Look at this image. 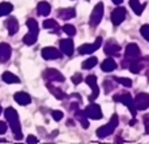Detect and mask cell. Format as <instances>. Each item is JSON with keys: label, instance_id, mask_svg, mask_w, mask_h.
Returning <instances> with one entry per match:
<instances>
[{"label": "cell", "instance_id": "cell-21", "mask_svg": "<svg viewBox=\"0 0 149 144\" xmlns=\"http://www.w3.org/2000/svg\"><path fill=\"white\" fill-rule=\"evenodd\" d=\"M115 68H116V63L111 57L105 59L102 62V64H101V70L103 72H113V71H115Z\"/></svg>", "mask_w": 149, "mask_h": 144}, {"label": "cell", "instance_id": "cell-27", "mask_svg": "<svg viewBox=\"0 0 149 144\" xmlns=\"http://www.w3.org/2000/svg\"><path fill=\"white\" fill-rule=\"evenodd\" d=\"M12 10H13V5L10 3H7V1L0 3V17L9 15Z\"/></svg>", "mask_w": 149, "mask_h": 144}, {"label": "cell", "instance_id": "cell-36", "mask_svg": "<svg viewBox=\"0 0 149 144\" xmlns=\"http://www.w3.org/2000/svg\"><path fill=\"white\" fill-rule=\"evenodd\" d=\"M143 122H144V127H145V132L149 135V114L147 115H144V118H143Z\"/></svg>", "mask_w": 149, "mask_h": 144}, {"label": "cell", "instance_id": "cell-32", "mask_svg": "<svg viewBox=\"0 0 149 144\" xmlns=\"http://www.w3.org/2000/svg\"><path fill=\"white\" fill-rule=\"evenodd\" d=\"M140 33H141V36L149 42V24H145V25L141 26V29H140Z\"/></svg>", "mask_w": 149, "mask_h": 144}, {"label": "cell", "instance_id": "cell-26", "mask_svg": "<svg viewBox=\"0 0 149 144\" xmlns=\"http://www.w3.org/2000/svg\"><path fill=\"white\" fill-rule=\"evenodd\" d=\"M1 77L7 84H18V82H20V79H18L16 75L10 73V72H4Z\"/></svg>", "mask_w": 149, "mask_h": 144}, {"label": "cell", "instance_id": "cell-20", "mask_svg": "<svg viewBox=\"0 0 149 144\" xmlns=\"http://www.w3.org/2000/svg\"><path fill=\"white\" fill-rule=\"evenodd\" d=\"M5 25H7V29H8V33H9V36H15L16 33H17L18 30V21L16 17H9L7 20V22H5Z\"/></svg>", "mask_w": 149, "mask_h": 144}, {"label": "cell", "instance_id": "cell-33", "mask_svg": "<svg viewBox=\"0 0 149 144\" xmlns=\"http://www.w3.org/2000/svg\"><path fill=\"white\" fill-rule=\"evenodd\" d=\"M103 87H105L106 93H109V92H111V90L115 88V85L113 84V81H111V80H105V82H103Z\"/></svg>", "mask_w": 149, "mask_h": 144}, {"label": "cell", "instance_id": "cell-5", "mask_svg": "<svg viewBox=\"0 0 149 144\" xmlns=\"http://www.w3.org/2000/svg\"><path fill=\"white\" fill-rule=\"evenodd\" d=\"M122 66L127 67L132 73H139L144 68V64H143L140 58H136V59H127V58H124V60L122 62Z\"/></svg>", "mask_w": 149, "mask_h": 144}, {"label": "cell", "instance_id": "cell-18", "mask_svg": "<svg viewBox=\"0 0 149 144\" xmlns=\"http://www.w3.org/2000/svg\"><path fill=\"white\" fill-rule=\"evenodd\" d=\"M73 111H74V118L81 123L82 129H88V127H89V122H88V117H86V114H85V111L80 110L79 108L74 109Z\"/></svg>", "mask_w": 149, "mask_h": 144}, {"label": "cell", "instance_id": "cell-16", "mask_svg": "<svg viewBox=\"0 0 149 144\" xmlns=\"http://www.w3.org/2000/svg\"><path fill=\"white\" fill-rule=\"evenodd\" d=\"M56 15L62 20H71L76 16V10H74V8H62L56 12Z\"/></svg>", "mask_w": 149, "mask_h": 144}, {"label": "cell", "instance_id": "cell-8", "mask_svg": "<svg viewBox=\"0 0 149 144\" xmlns=\"http://www.w3.org/2000/svg\"><path fill=\"white\" fill-rule=\"evenodd\" d=\"M85 114H86L88 118L90 119H94V121H98V119H102L103 114H102V110H101L100 105H97V103L92 102L90 105H88L86 108H85Z\"/></svg>", "mask_w": 149, "mask_h": 144}, {"label": "cell", "instance_id": "cell-37", "mask_svg": "<svg viewBox=\"0 0 149 144\" xmlns=\"http://www.w3.org/2000/svg\"><path fill=\"white\" fill-rule=\"evenodd\" d=\"M7 129H8L7 123H5V122H1V121H0V135L4 134V132L7 131Z\"/></svg>", "mask_w": 149, "mask_h": 144}, {"label": "cell", "instance_id": "cell-31", "mask_svg": "<svg viewBox=\"0 0 149 144\" xmlns=\"http://www.w3.org/2000/svg\"><path fill=\"white\" fill-rule=\"evenodd\" d=\"M62 29H63V31H64L67 36H70V37H73L74 34H76V29H74V26L71 25V24H65Z\"/></svg>", "mask_w": 149, "mask_h": 144}, {"label": "cell", "instance_id": "cell-9", "mask_svg": "<svg viewBox=\"0 0 149 144\" xmlns=\"http://www.w3.org/2000/svg\"><path fill=\"white\" fill-rule=\"evenodd\" d=\"M85 82H86L90 87V89H92V94L89 96V101L93 102V101L100 96V88H98V84H97V77H95L94 75H89V76L85 77Z\"/></svg>", "mask_w": 149, "mask_h": 144}, {"label": "cell", "instance_id": "cell-34", "mask_svg": "<svg viewBox=\"0 0 149 144\" xmlns=\"http://www.w3.org/2000/svg\"><path fill=\"white\" fill-rule=\"evenodd\" d=\"M51 115L55 121H62V118H63V113L60 110H52Z\"/></svg>", "mask_w": 149, "mask_h": 144}, {"label": "cell", "instance_id": "cell-41", "mask_svg": "<svg viewBox=\"0 0 149 144\" xmlns=\"http://www.w3.org/2000/svg\"><path fill=\"white\" fill-rule=\"evenodd\" d=\"M144 60H147V62H149V57H147V58H144Z\"/></svg>", "mask_w": 149, "mask_h": 144}, {"label": "cell", "instance_id": "cell-3", "mask_svg": "<svg viewBox=\"0 0 149 144\" xmlns=\"http://www.w3.org/2000/svg\"><path fill=\"white\" fill-rule=\"evenodd\" d=\"M114 101H115V102H120V103H123L124 106H127V108L130 109V111H131L132 117H134V118L136 117V106H135V102H134V100H132L130 93L115 94L114 96Z\"/></svg>", "mask_w": 149, "mask_h": 144}, {"label": "cell", "instance_id": "cell-10", "mask_svg": "<svg viewBox=\"0 0 149 144\" xmlns=\"http://www.w3.org/2000/svg\"><path fill=\"white\" fill-rule=\"evenodd\" d=\"M103 51H105L106 55H109V57H111V58L119 57V54H120V46H119V43L115 39H109L105 43Z\"/></svg>", "mask_w": 149, "mask_h": 144}, {"label": "cell", "instance_id": "cell-14", "mask_svg": "<svg viewBox=\"0 0 149 144\" xmlns=\"http://www.w3.org/2000/svg\"><path fill=\"white\" fill-rule=\"evenodd\" d=\"M60 50H62L63 54H65L67 57H71L74 51V45H73V41L71 38H67V39H62L60 41Z\"/></svg>", "mask_w": 149, "mask_h": 144}, {"label": "cell", "instance_id": "cell-23", "mask_svg": "<svg viewBox=\"0 0 149 144\" xmlns=\"http://www.w3.org/2000/svg\"><path fill=\"white\" fill-rule=\"evenodd\" d=\"M26 25H28V28H29V33L33 34V36H36V37H38L39 26H38V22H37L34 18H28Z\"/></svg>", "mask_w": 149, "mask_h": 144}, {"label": "cell", "instance_id": "cell-13", "mask_svg": "<svg viewBox=\"0 0 149 144\" xmlns=\"http://www.w3.org/2000/svg\"><path fill=\"white\" fill-rule=\"evenodd\" d=\"M42 57L46 60H54V59H59L62 58V51L55 47H45L42 50Z\"/></svg>", "mask_w": 149, "mask_h": 144}, {"label": "cell", "instance_id": "cell-12", "mask_svg": "<svg viewBox=\"0 0 149 144\" xmlns=\"http://www.w3.org/2000/svg\"><path fill=\"white\" fill-rule=\"evenodd\" d=\"M126 15H127L126 8H123V7L115 8V9L113 10V13H111V22H113L115 26H119L124 21Z\"/></svg>", "mask_w": 149, "mask_h": 144}, {"label": "cell", "instance_id": "cell-19", "mask_svg": "<svg viewBox=\"0 0 149 144\" xmlns=\"http://www.w3.org/2000/svg\"><path fill=\"white\" fill-rule=\"evenodd\" d=\"M15 101L21 106H25V105H29L31 102V98L28 93L25 92H17L15 94Z\"/></svg>", "mask_w": 149, "mask_h": 144}, {"label": "cell", "instance_id": "cell-30", "mask_svg": "<svg viewBox=\"0 0 149 144\" xmlns=\"http://www.w3.org/2000/svg\"><path fill=\"white\" fill-rule=\"evenodd\" d=\"M113 80H115L118 84H122L123 87H127V88H131L132 87V80L131 79H127V77H113Z\"/></svg>", "mask_w": 149, "mask_h": 144}, {"label": "cell", "instance_id": "cell-4", "mask_svg": "<svg viewBox=\"0 0 149 144\" xmlns=\"http://www.w3.org/2000/svg\"><path fill=\"white\" fill-rule=\"evenodd\" d=\"M102 17H103V4L102 3H98V4L94 7V9H93L92 15H90V18H89L90 26H92V28L98 26V24L101 22Z\"/></svg>", "mask_w": 149, "mask_h": 144}, {"label": "cell", "instance_id": "cell-28", "mask_svg": "<svg viewBox=\"0 0 149 144\" xmlns=\"http://www.w3.org/2000/svg\"><path fill=\"white\" fill-rule=\"evenodd\" d=\"M97 63H98L97 58L92 57V58H89V59L84 60V62H82V64H81V67L84 68V70H92L93 67H95V66H97Z\"/></svg>", "mask_w": 149, "mask_h": 144}, {"label": "cell", "instance_id": "cell-15", "mask_svg": "<svg viewBox=\"0 0 149 144\" xmlns=\"http://www.w3.org/2000/svg\"><path fill=\"white\" fill-rule=\"evenodd\" d=\"M126 58L127 59H136V58H140V49L136 43H128L127 45Z\"/></svg>", "mask_w": 149, "mask_h": 144}, {"label": "cell", "instance_id": "cell-40", "mask_svg": "<svg viewBox=\"0 0 149 144\" xmlns=\"http://www.w3.org/2000/svg\"><path fill=\"white\" fill-rule=\"evenodd\" d=\"M147 77H148V80H149V70L147 71Z\"/></svg>", "mask_w": 149, "mask_h": 144}, {"label": "cell", "instance_id": "cell-2", "mask_svg": "<svg viewBox=\"0 0 149 144\" xmlns=\"http://www.w3.org/2000/svg\"><path fill=\"white\" fill-rule=\"evenodd\" d=\"M118 123H119L118 115H116V114H113V117H111L110 122H109L107 124H103V126H101L100 129L95 131V134H97L98 138H101V139H105L106 136H109V135L114 134L115 129L118 127Z\"/></svg>", "mask_w": 149, "mask_h": 144}, {"label": "cell", "instance_id": "cell-6", "mask_svg": "<svg viewBox=\"0 0 149 144\" xmlns=\"http://www.w3.org/2000/svg\"><path fill=\"white\" fill-rule=\"evenodd\" d=\"M43 79L47 80V81L51 82H63L64 81V76L62 75V72H59L55 68H47L43 72Z\"/></svg>", "mask_w": 149, "mask_h": 144}, {"label": "cell", "instance_id": "cell-22", "mask_svg": "<svg viewBox=\"0 0 149 144\" xmlns=\"http://www.w3.org/2000/svg\"><path fill=\"white\" fill-rule=\"evenodd\" d=\"M37 12H38L39 16H49L50 12H51V5L49 4L47 1H41L38 3V5H37Z\"/></svg>", "mask_w": 149, "mask_h": 144}, {"label": "cell", "instance_id": "cell-1", "mask_svg": "<svg viewBox=\"0 0 149 144\" xmlns=\"http://www.w3.org/2000/svg\"><path fill=\"white\" fill-rule=\"evenodd\" d=\"M4 115L5 119L9 123V127L12 130L13 135H15L16 140H21L22 139V132H21V126H20V121H18V114L17 111L13 108H7L4 110Z\"/></svg>", "mask_w": 149, "mask_h": 144}, {"label": "cell", "instance_id": "cell-35", "mask_svg": "<svg viewBox=\"0 0 149 144\" xmlns=\"http://www.w3.org/2000/svg\"><path fill=\"white\" fill-rule=\"evenodd\" d=\"M72 81H73L74 85L80 84V82L82 81V75H81V73H74L73 76H72Z\"/></svg>", "mask_w": 149, "mask_h": 144}, {"label": "cell", "instance_id": "cell-11", "mask_svg": "<svg viewBox=\"0 0 149 144\" xmlns=\"http://www.w3.org/2000/svg\"><path fill=\"white\" fill-rule=\"evenodd\" d=\"M134 102H135V106H136V110H147L149 108V94L144 92L139 93L135 97Z\"/></svg>", "mask_w": 149, "mask_h": 144}, {"label": "cell", "instance_id": "cell-39", "mask_svg": "<svg viewBox=\"0 0 149 144\" xmlns=\"http://www.w3.org/2000/svg\"><path fill=\"white\" fill-rule=\"evenodd\" d=\"M111 1H113V3H114V4L119 5V4H122V3H123V0H111Z\"/></svg>", "mask_w": 149, "mask_h": 144}, {"label": "cell", "instance_id": "cell-17", "mask_svg": "<svg viewBox=\"0 0 149 144\" xmlns=\"http://www.w3.org/2000/svg\"><path fill=\"white\" fill-rule=\"evenodd\" d=\"M12 54V49L8 43H0V62L5 63L10 58Z\"/></svg>", "mask_w": 149, "mask_h": 144}, {"label": "cell", "instance_id": "cell-24", "mask_svg": "<svg viewBox=\"0 0 149 144\" xmlns=\"http://www.w3.org/2000/svg\"><path fill=\"white\" fill-rule=\"evenodd\" d=\"M47 88H49V90L51 92V94L54 96V97H56L58 100H63V98H65V93L63 92L62 89H59V88L51 85L50 82H47Z\"/></svg>", "mask_w": 149, "mask_h": 144}, {"label": "cell", "instance_id": "cell-7", "mask_svg": "<svg viewBox=\"0 0 149 144\" xmlns=\"http://www.w3.org/2000/svg\"><path fill=\"white\" fill-rule=\"evenodd\" d=\"M101 45H102V38L98 37V38H95V41L93 42V43L81 45L77 50H79V52L81 55H86V54H92V52H94L95 50H98L101 47Z\"/></svg>", "mask_w": 149, "mask_h": 144}, {"label": "cell", "instance_id": "cell-25", "mask_svg": "<svg viewBox=\"0 0 149 144\" xmlns=\"http://www.w3.org/2000/svg\"><path fill=\"white\" fill-rule=\"evenodd\" d=\"M130 7L132 8V10L137 16H140L143 13V10H144L145 4H140V0H130Z\"/></svg>", "mask_w": 149, "mask_h": 144}, {"label": "cell", "instance_id": "cell-38", "mask_svg": "<svg viewBox=\"0 0 149 144\" xmlns=\"http://www.w3.org/2000/svg\"><path fill=\"white\" fill-rule=\"evenodd\" d=\"M26 142L28 143H38V139H37L36 136H33V135H29V136L26 138Z\"/></svg>", "mask_w": 149, "mask_h": 144}, {"label": "cell", "instance_id": "cell-42", "mask_svg": "<svg viewBox=\"0 0 149 144\" xmlns=\"http://www.w3.org/2000/svg\"><path fill=\"white\" fill-rule=\"evenodd\" d=\"M1 111H3V109H1V106H0V114H1Z\"/></svg>", "mask_w": 149, "mask_h": 144}, {"label": "cell", "instance_id": "cell-29", "mask_svg": "<svg viewBox=\"0 0 149 144\" xmlns=\"http://www.w3.org/2000/svg\"><path fill=\"white\" fill-rule=\"evenodd\" d=\"M43 28L45 29H54V31H59L58 29H59V25H58V22L55 20H52V18H49V20H45L43 21Z\"/></svg>", "mask_w": 149, "mask_h": 144}]
</instances>
